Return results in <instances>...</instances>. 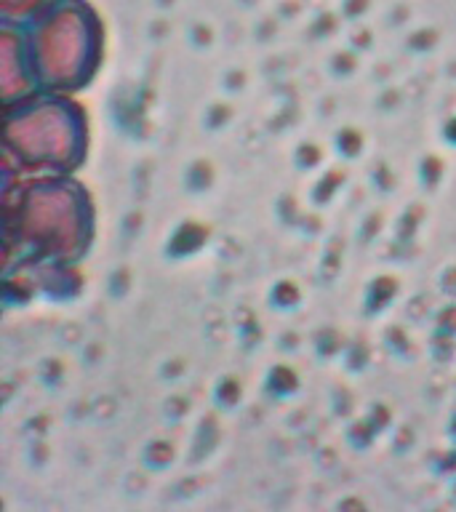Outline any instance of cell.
Returning <instances> with one entry per match:
<instances>
[]
</instances>
